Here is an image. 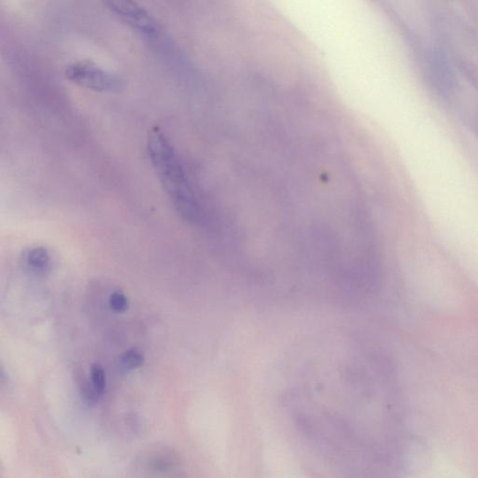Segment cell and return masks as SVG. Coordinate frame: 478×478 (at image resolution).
Instances as JSON below:
<instances>
[{"label": "cell", "instance_id": "obj_1", "mask_svg": "<svg viewBox=\"0 0 478 478\" xmlns=\"http://www.w3.org/2000/svg\"><path fill=\"white\" fill-rule=\"evenodd\" d=\"M147 148L154 171L176 212L185 222H199L201 213L194 190L173 147L158 127L149 133Z\"/></svg>", "mask_w": 478, "mask_h": 478}, {"label": "cell", "instance_id": "obj_2", "mask_svg": "<svg viewBox=\"0 0 478 478\" xmlns=\"http://www.w3.org/2000/svg\"><path fill=\"white\" fill-rule=\"evenodd\" d=\"M65 77L76 86L99 92H120L125 86L117 74L105 71L90 61L71 64L65 69Z\"/></svg>", "mask_w": 478, "mask_h": 478}, {"label": "cell", "instance_id": "obj_3", "mask_svg": "<svg viewBox=\"0 0 478 478\" xmlns=\"http://www.w3.org/2000/svg\"><path fill=\"white\" fill-rule=\"evenodd\" d=\"M103 6L128 27L147 37H156L160 27L150 14L135 0H101Z\"/></svg>", "mask_w": 478, "mask_h": 478}, {"label": "cell", "instance_id": "obj_4", "mask_svg": "<svg viewBox=\"0 0 478 478\" xmlns=\"http://www.w3.org/2000/svg\"><path fill=\"white\" fill-rule=\"evenodd\" d=\"M51 257L47 249L37 247L31 249L25 255V264L35 274L45 273L50 266Z\"/></svg>", "mask_w": 478, "mask_h": 478}, {"label": "cell", "instance_id": "obj_5", "mask_svg": "<svg viewBox=\"0 0 478 478\" xmlns=\"http://www.w3.org/2000/svg\"><path fill=\"white\" fill-rule=\"evenodd\" d=\"M177 464L176 458L171 454L158 453L149 460L148 468L156 474H166L173 470Z\"/></svg>", "mask_w": 478, "mask_h": 478}, {"label": "cell", "instance_id": "obj_6", "mask_svg": "<svg viewBox=\"0 0 478 478\" xmlns=\"http://www.w3.org/2000/svg\"><path fill=\"white\" fill-rule=\"evenodd\" d=\"M123 366L128 370L137 369L142 366L144 358L142 354L137 351H128L121 357Z\"/></svg>", "mask_w": 478, "mask_h": 478}, {"label": "cell", "instance_id": "obj_7", "mask_svg": "<svg viewBox=\"0 0 478 478\" xmlns=\"http://www.w3.org/2000/svg\"><path fill=\"white\" fill-rule=\"evenodd\" d=\"M91 372L92 387L96 390L97 394L101 397L106 389V376H105L104 370L101 366L94 364Z\"/></svg>", "mask_w": 478, "mask_h": 478}, {"label": "cell", "instance_id": "obj_8", "mask_svg": "<svg viewBox=\"0 0 478 478\" xmlns=\"http://www.w3.org/2000/svg\"><path fill=\"white\" fill-rule=\"evenodd\" d=\"M110 305L116 312H125L128 308V300L121 292H113L110 297Z\"/></svg>", "mask_w": 478, "mask_h": 478}]
</instances>
